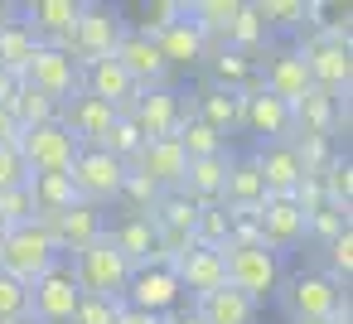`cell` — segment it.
I'll use <instances>...</instances> for the list:
<instances>
[{
  "instance_id": "cell-1",
  "label": "cell",
  "mask_w": 353,
  "mask_h": 324,
  "mask_svg": "<svg viewBox=\"0 0 353 324\" xmlns=\"http://www.w3.org/2000/svg\"><path fill=\"white\" fill-rule=\"evenodd\" d=\"M121 34H126L121 10H112V6H83V15H78L73 34H68V39H59L54 49H59V54H68V59L78 63V73H88L92 63H107V59L117 54V39H121Z\"/></svg>"
},
{
  "instance_id": "cell-2",
  "label": "cell",
  "mask_w": 353,
  "mask_h": 324,
  "mask_svg": "<svg viewBox=\"0 0 353 324\" xmlns=\"http://www.w3.org/2000/svg\"><path fill=\"white\" fill-rule=\"evenodd\" d=\"M68 266H73L78 295H92V300H121V295H126L131 261H126L107 237H97L92 247H83L78 256H68Z\"/></svg>"
},
{
  "instance_id": "cell-3",
  "label": "cell",
  "mask_w": 353,
  "mask_h": 324,
  "mask_svg": "<svg viewBox=\"0 0 353 324\" xmlns=\"http://www.w3.org/2000/svg\"><path fill=\"white\" fill-rule=\"evenodd\" d=\"M54 261H59V252H54L49 232L39 227V218L20 223V227H6V237H0V271L20 285H34Z\"/></svg>"
},
{
  "instance_id": "cell-4",
  "label": "cell",
  "mask_w": 353,
  "mask_h": 324,
  "mask_svg": "<svg viewBox=\"0 0 353 324\" xmlns=\"http://www.w3.org/2000/svg\"><path fill=\"white\" fill-rule=\"evenodd\" d=\"M223 281H228V290L247 295L252 305L271 300L281 285V256L266 247H223Z\"/></svg>"
},
{
  "instance_id": "cell-5",
  "label": "cell",
  "mask_w": 353,
  "mask_h": 324,
  "mask_svg": "<svg viewBox=\"0 0 353 324\" xmlns=\"http://www.w3.org/2000/svg\"><path fill=\"white\" fill-rule=\"evenodd\" d=\"M68 174H73L78 199H83V203H92V208H102V203H117V199H121L126 165H121V160H112V155H107V150H97V145H83Z\"/></svg>"
},
{
  "instance_id": "cell-6",
  "label": "cell",
  "mask_w": 353,
  "mask_h": 324,
  "mask_svg": "<svg viewBox=\"0 0 353 324\" xmlns=\"http://www.w3.org/2000/svg\"><path fill=\"white\" fill-rule=\"evenodd\" d=\"M39 227L49 232L54 252L68 261V256H78L83 247H92L97 237H107V213L92 208V203H73V208H63V213H44Z\"/></svg>"
},
{
  "instance_id": "cell-7",
  "label": "cell",
  "mask_w": 353,
  "mask_h": 324,
  "mask_svg": "<svg viewBox=\"0 0 353 324\" xmlns=\"http://www.w3.org/2000/svg\"><path fill=\"white\" fill-rule=\"evenodd\" d=\"M78 285H73V266L59 256L34 285H30V319L34 324H73V310H78Z\"/></svg>"
},
{
  "instance_id": "cell-8",
  "label": "cell",
  "mask_w": 353,
  "mask_h": 324,
  "mask_svg": "<svg viewBox=\"0 0 353 324\" xmlns=\"http://www.w3.org/2000/svg\"><path fill=\"white\" fill-rule=\"evenodd\" d=\"M78 150H83V145H78L59 121L34 126V131H25V136H20V160H25V170H30V174H63V170H73Z\"/></svg>"
},
{
  "instance_id": "cell-9",
  "label": "cell",
  "mask_w": 353,
  "mask_h": 324,
  "mask_svg": "<svg viewBox=\"0 0 353 324\" xmlns=\"http://www.w3.org/2000/svg\"><path fill=\"white\" fill-rule=\"evenodd\" d=\"M189 112H194V107H184L174 88H155V92H141V97L131 102L126 121L141 131V141H165V136L179 131V121H184Z\"/></svg>"
},
{
  "instance_id": "cell-10",
  "label": "cell",
  "mask_w": 353,
  "mask_h": 324,
  "mask_svg": "<svg viewBox=\"0 0 353 324\" xmlns=\"http://www.w3.org/2000/svg\"><path fill=\"white\" fill-rule=\"evenodd\" d=\"M179 300H184V290H179V281H174L170 266H141V271H131L126 295H121L126 310H145V314H160V319L174 314Z\"/></svg>"
},
{
  "instance_id": "cell-11",
  "label": "cell",
  "mask_w": 353,
  "mask_h": 324,
  "mask_svg": "<svg viewBox=\"0 0 353 324\" xmlns=\"http://www.w3.org/2000/svg\"><path fill=\"white\" fill-rule=\"evenodd\" d=\"M25 83H30L34 92L54 97L59 107H63L73 92H83V73H78V63H73L68 54H59L54 44H39V49H34V59H30V68H25Z\"/></svg>"
},
{
  "instance_id": "cell-12",
  "label": "cell",
  "mask_w": 353,
  "mask_h": 324,
  "mask_svg": "<svg viewBox=\"0 0 353 324\" xmlns=\"http://www.w3.org/2000/svg\"><path fill=\"white\" fill-rule=\"evenodd\" d=\"M300 54H305L310 83H314L319 92L348 97V83H353V54H348V44H329V39L314 34L310 44H300Z\"/></svg>"
},
{
  "instance_id": "cell-13",
  "label": "cell",
  "mask_w": 353,
  "mask_h": 324,
  "mask_svg": "<svg viewBox=\"0 0 353 324\" xmlns=\"http://www.w3.org/2000/svg\"><path fill=\"white\" fill-rule=\"evenodd\" d=\"M121 112L117 107H107V102H97V97H88V92H73L63 107H59V126L78 141V145H97L107 131H112V121H117Z\"/></svg>"
},
{
  "instance_id": "cell-14",
  "label": "cell",
  "mask_w": 353,
  "mask_h": 324,
  "mask_svg": "<svg viewBox=\"0 0 353 324\" xmlns=\"http://www.w3.org/2000/svg\"><path fill=\"white\" fill-rule=\"evenodd\" d=\"M126 170H136V174H145L160 194H174L179 184H184V170H189V160H184V150H179V141L174 136H165V141H145L141 150H136V160L126 165Z\"/></svg>"
},
{
  "instance_id": "cell-15",
  "label": "cell",
  "mask_w": 353,
  "mask_h": 324,
  "mask_svg": "<svg viewBox=\"0 0 353 324\" xmlns=\"http://www.w3.org/2000/svg\"><path fill=\"white\" fill-rule=\"evenodd\" d=\"M112 59L126 68V78H131L141 92H155V88H165V78H170V68H165L155 39H141V34H131V30L117 39V54H112Z\"/></svg>"
},
{
  "instance_id": "cell-16",
  "label": "cell",
  "mask_w": 353,
  "mask_h": 324,
  "mask_svg": "<svg viewBox=\"0 0 353 324\" xmlns=\"http://www.w3.org/2000/svg\"><path fill=\"white\" fill-rule=\"evenodd\" d=\"M256 227H261V247L266 252H285V247H295V242H305V213L290 203V199H261L256 203Z\"/></svg>"
},
{
  "instance_id": "cell-17",
  "label": "cell",
  "mask_w": 353,
  "mask_h": 324,
  "mask_svg": "<svg viewBox=\"0 0 353 324\" xmlns=\"http://www.w3.org/2000/svg\"><path fill=\"white\" fill-rule=\"evenodd\" d=\"M339 300H343V290H339L329 276H314V271H310V276H295L290 290H285V305H290L295 324H300V319H329Z\"/></svg>"
},
{
  "instance_id": "cell-18",
  "label": "cell",
  "mask_w": 353,
  "mask_h": 324,
  "mask_svg": "<svg viewBox=\"0 0 353 324\" xmlns=\"http://www.w3.org/2000/svg\"><path fill=\"white\" fill-rule=\"evenodd\" d=\"M20 15H25V25H30V34L39 44H59V39L73 34L78 15H83V0H34V6H25Z\"/></svg>"
},
{
  "instance_id": "cell-19",
  "label": "cell",
  "mask_w": 353,
  "mask_h": 324,
  "mask_svg": "<svg viewBox=\"0 0 353 324\" xmlns=\"http://www.w3.org/2000/svg\"><path fill=\"white\" fill-rule=\"evenodd\" d=\"M261 88L276 97V102H285V107H295L314 83H310V68H305V54L300 49H285V54H276L271 63H266V73H261Z\"/></svg>"
},
{
  "instance_id": "cell-20",
  "label": "cell",
  "mask_w": 353,
  "mask_h": 324,
  "mask_svg": "<svg viewBox=\"0 0 353 324\" xmlns=\"http://www.w3.org/2000/svg\"><path fill=\"white\" fill-rule=\"evenodd\" d=\"M256 170H261V189L266 199H290V189L300 184V160H295V145L290 141H271L256 150Z\"/></svg>"
},
{
  "instance_id": "cell-21",
  "label": "cell",
  "mask_w": 353,
  "mask_h": 324,
  "mask_svg": "<svg viewBox=\"0 0 353 324\" xmlns=\"http://www.w3.org/2000/svg\"><path fill=\"white\" fill-rule=\"evenodd\" d=\"M83 92H88V97H97V102H107V107H117L121 117H126V112H131V102L141 97V88L126 78V68H121L117 59L92 63V68L83 73Z\"/></svg>"
},
{
  "instance_id": "cell-22",
  "label": "cell",
  "mask_w": 353,
  "mask_h": 324,
  "mask_svg": "<svg viewBox=\"0 0 353 324\" xmlns=\"http://www.w3.org/2000/svg\"><path fill=\"white\" fill-rule=\"evenodd\" d=\"M107 242L131 261V271L155 266V223H150V218H131V213H121L117 223H107Z\"/></svg>"
},
{
  "instance_id": "cell-23",
  "label": "cell",
  "mask_w": 353,
  "mask_h": 324,
  "mask_svg": "<svg viewBox=\"0 0 353 324\" xmlns=\"http://www.w3.org/2000/svg\"><path fill=\"white\" fill-rule=\"evenodd\" d=\"M170 271H174L179 290H189L194 300H199V295H213V290L228 285V281H223V252H213V247H194V252L179 256Z\"/></svg>"
},
{
  "instance_id": "cell-24",
  "label": "cell",
  "mask_w": 353,
  "mask_h": 324,
  "mask_svg": "<svg viewBox=\"0 0 353 324\" xmlns=\"http://www.w3.org/2000/svg\"><path fill=\"white\" fill-rule=\"evenodd\" d=\"M228 170H232V155H228V150H218V155H208V160H189L179 194H189L199 208H208V203H218V194H223V184H228Z\"/></svg>"
},
{
  "instance_id": "cell-25",
  "label": "cell",
  "mask_w": 353,
  "mask_h": 324,
  "mask_svg": "<svg viewBox=\"0 0 353 324\" xmlns=\"http://www.w3.org/2000/svg\"><path fill=\"white\" fill-rule=\"evenodd\" d=\"M266 199V189H261V170H256V155H247V160H232V170H228V184H223V194H218V208H228V213H256V203Z\"/></svg>"
},
{
  "instance_id": "cell-26",
  "label": "cell",
  "mask_w": 353,
  "mask_h": 324,
  "mask_svg": "<svg viewBox=\"0 0 353 324\" xmlns=\"http://www.w3.org/2000/svg\"><path fill=\"white\" fill-rule=\"evenodd\" d=\"M242 126H247L252 136H261L266 145H271V141H285V131H290V107L276 102L271 92H256V97L242 102Z\"/></svg>"
},
{
  "instance_id": "cell-27",
  "label": "cell",
  "mask_w": 353,
  "mask_h": 324,
  "mask_svg": "<svg viewBox=\"0 0 353 324\" xmlns=\"http://www.w3.org/2000/svg\"><path fill=\"white\" fill-rule=\"evenodd\" d=\"M155 49H160L165 68H194L199 59H208V39H203L189 20H174V25L155 39Z\"/></svg>"
},
{
  "instance_id": "cell-28",
  "label": "cell",
  "mask_w": 353,
  "mask_h": 324,
  "mask_svg": "<svg viewBox=\"0 0 353 324\" xmlns=\"http://www.w3.org/2000/svg\"><path fill=\"white\" fill-rule=\"evenodd\" d=\"M194 314L203 319V324H252L256 319V305L247 300V295H237V290H213V295H199L194 300Z\"/></svg>"
},
{
  "instance_id": "cell-29",
  "label": "cell",
  "mask_w": 353,
  "mask_h": 324,
  "mask_svg": "<svg viewBox=\"0 0 353 324\" xmlns=\"http://www.w3.org/2000/svg\"><path fill=\"white\" fill-rule=\"evenodd\" d=\"M334 102H339V97L310 88V92L290 107V131H300V136H324V141H329V131H334Z\"/></svg>"
},
{
  "instance_id": "cell-30",
  "label": "cell",
  "mask_w": 353,
  "mask_h": 324,
  "mask_svg": "<svg viewBox=\"0 0 353 324\" xmlns=\"http://www.w3.org/2000/svg\"><path fill=\"white\" fill-rule=\"evenodd\" d=\"M34 49H39V39L30 34V25H25V20H10L6 30H0V68L15 73L20 83H25V68H30Z\"/></svg>"
},
{
  "instance_id": "cell-31",
  "label": "cell",
  "mask_w": 353,
  "mask_h": 324,
  "mask_svg": "<svg viewBox=\"0 0 353 324\" xmlns=\"http://www.w3.org/2000/svg\"><path fill=\"white\" fill-rule=\"evenodd\" d=\"M30 194H34L39 218H44V213H63V208L83 203V199H78V189H73V174H68V170H63V174H30Z\"/></svg>"
},
{
  "instance_id": "cell-32",
  "label": "cell",
  "mask_w": 353,
  "mask_h": 324,
  "mask_svg": "<svg viewBox=\"0 0 353 324\" xmlns=\"http://www.w3.org/2000/svg\"><path fill=\"white\" fill-rule=\"evenodd\" d=\"M131 15H136L131 34H141V39H160L174 20H184V0H141V6H131Z\"/></svg>"
},
{
  "instance_id": "cell-33",
  "label": "cell",
  "mask_w": 353,
  "mask_h": 324,
  "mask_svg": "<svg viewBox=\"0 0 353 324\" xmlns=\"http://www.w3.org/2000/svg\"><path fill=\"white\" fill-rule=\"evenodd\" d=\"M194 117H199L203 126H213L218 136H228L232 126H242V102H237L232 92H223V88H208V92L199 97Z\"/></svg>"
},
{
  "instance_id": "cell-34",
  "label": "cell",
  "mask_w": 353,
  "mask_h": 324,
  "mask_svg": "<svg viewBox=\"0 0 353 324\" xmlns=\"http://www.w3.org/2000/svg\"><path fill=\"white\" fill-rule=\"evenodd\" d=\"M10 112H15L20 131H34V126H49V121L59 117V102H54V97H44V92H34L30 83H20V88H15V102H10Z\"/></svg>"
},
{
  "instance_id": "cell-35",
  "label": "cell",
  "mask_w": 353,
  "mask_h": 324,
  "mask_svg": "<svg viewBox=\"0 0 353 324\" xmlns=\"http://www.w3.org/2000/svg\"><path fill=\"white\" fill-rule=\"evenodd\" d=\"M174 141H179V150H184V160H208V155H218V150H223V136H218L213 126H203L194 112L179 121Z\"/></svg>"
},
{
  "instance_id": "cell-36",
  "label": "cell",
  "mask_w": 353,
  "mask_h": 324,
  "mask_svg": "<svg viewBox=\"0 0 353 324\" xmlns=\"http://www.w3.org/2000/svg\"><path fill=\"white\" fill-rule=\"evenodd\" d=\"M319 189H324V203H334V208L353 203V165H348V155H334L319 170Z\"/></svg>"
},
{
  "instance_id": "cell-37",
  "label": "cell",
  "mask_w": 353,
  "mask_h": 324,
  "mask_svg": "<svg viewBox=\"0 0 353 324\" xmlns=\"http://www.w3.org/2000/svg\"><path fill=\"white\" fill-rule=\"evenodd\" d=\"M228 227H232V213L218 208V203H208V208H199V218H194V242L223 252V247H228Z\"/></svg>"
},
{
  "instance_id": "cell-38",
  "label": "cell",
  "mask_w": 353,
  "mask_h": 324,
  "mask_svg": "<svg viewBox=\"0 0 353 324\" xmlns=\"http://www.w3.org/2000/svg\"><path fill=\"white\" fill-rule=\"evenodd\" d=\"M266 39V25L256 20V10L252 6H242L237 10V20H232V30H228V39H223V49H237V54H256V44Z\"/></svg>"
},
{
  "instance_id": "cell-39",
  "label": "cell",
  "mask_w": 353,
  "mask_h": 324,
  "mask_svg": "<svg viewBox=\"0 0 353 324\" xmlns=\"http://www.w3.org/2000/svg\"><path fill=\"white\" fill-rule=\"evenodd\" d=\"M252 73H256V68H252L247 54H237V49H218V54H213V78H218L223 92H237Z\"/></svg>"
},
{
  "instance_id": "cell-40",
  "label": "cell",
  "mask_w": 353,
  "mask_h": 324,
  "mask_svg": "<svg viewBox=\"0 0 353 324\" xmlns=\"http://www.w3.org/2000/svg\"><path fill=\"white\" fill-rule=\"evenodd\" d=\"M141 145H145V141H141V131H136L126 117H117V121H112V131L97 141V150H107V155H112V160H121V165H131Z\"/></svg>"
},
{
  "instance_id": "cell-41",
  "label": "cell",
  "mask_w": 353,
  "mask_h": 324,
  "mask_svg": "<svg viewBox=\"0 0 353 324\" xmlns=\"http://www.w3.org/2000/svg\"><path fill=\"white\" fill-rule=\"evenodd\" d=\"M256 20L266 25V30H295V25H305V0H256Z\"/></svg>"
},
{
  "instance_id": "cell-42",
  "label": "cell",
  "mask_w": 353,
  "mask_h": 324,
  "mask_svg": "<svg viewBox=\"0 0 353 324\" xmlns=\"http://www.w3.org/2000/svg\"><path fill=\"white\" fill-rule=\"evenodd\" d=\"M39 208H34V194L30 184L20 189H0V227H20V223H34Z\"/></svg>"
},
{
  "instance_id": "cell-43",
  "label": "cell",
  "mask_w": 353,
  "mask_h": 324,
  "mask_svg": "<svg viewBox=\"0 0 353 324\" xmlns=\"http://www.w3.org/2000/svg\"><path fill=\"white\" fill-rule=\"evenodd\" d=\"M343 232H348V208L324 203L319 213H310V218H305V237H319L324 247H329L334 237H343Z\"/></svg>"
},
{
  "instance_id": "cell-44",
  "label": "cell",
  "mask_w": 353,
  "mask_h": 324,
  "mask_svg": "<svg viewBox=\"0 0 353 324\" xmlns=\"http://www.w3.org/2000/svg\"><path fill=\"white\" fill-rule=\"evenodd\" d=\"M20 319H30V285L0 271V324H20Z\"/></svg>"
},
{
  "instance_id": "cell-45",
  "label": "cell",
  "mask_w": 353,
  "mask_h": 324,
  "mask_svg": "<svg viewBox=\"0 0 353 324\" xmlns=\"http://www.w3.org/2000/svg\"><path fill=\"white\" fill-rule=\"evenodd\" d=\"M324 252H329V281L343 290V285H348V276H353V227H348L343 237H334Z\"/></svg>"
},
{
  "instance_id": "cell-46",
  "label": "cell",
  "mask_w": 353,
  "mask_h": 324,
  "mask_svg": "<svg viewBox=\"0 0 353 324\" xmlns=\"http://www.w3.org/2000/svg\"><path fill=\"white\" fill-rule=\"evenodd\" d=\"M290 145H295V160H300L305 174H319V170L334 160V150H329L324 136H300V141H290Z\"/></svg>"
},
{
  "instance_id": "cell-47",
  "label": "cell",
  "mask_w": 353,
  "mask_h": 324,
  "mask_svg": "<svg viewBox=\"0 0 353 324\" xmlns=\"http://www.w3.org/2000/svg\"><path fill=\"white\" fill-rule=\"evenodd\" d=\"M117 314H121V300H92V295H83L78 310H73V324H117Z\"/></svg>"
},
{
  "instance_id": "cell-48",
  "label": "cell",
  "mask_w": 353,
  "mask_h": 324,
  "mask_svg": "<svg viewBox=\"0 0 353 324\" xmlns=\"http://www.w3.org/2000/svg\"><path fill=\"white\" fill-rule=\"evenodd\" d=\"M290 203L310 218V213H319L324 208V189H319V174H300V184L290 189Z\"/></svg>"
},
{
  "instance_id": "cell-49",
  "label": "cell",
  "mask_w": 353,
  "mask_h": 324,
  "mask_svg": "<svg viewBox=\"0 0 353 324\" xmlns=\"http://www.w3.org/2000/svg\"><path fill=\"white\" fill-rule=\"evenodd\" d=\"M20 184H30V170H25L20 150L15 145H0V189H20Z\"/></svg>"
},
{
  "instance_id": "cell-50",
  "label": "cell",
  "mask_w": 353,
  "mask_h": 324,
  "mask_svg": "<svg viewBox=\"0 0 353 324\" xmlns=\"http://www.w3.org/2000/svg\"><path fill=\"white\" fill-rule=\"evenodd\" d=\"M20 136H25V131H20L15 112H10V107H0V145H15V150H20Z\"/></svg>"
},
{
  "instance_id": "cell-51",
  "label": "cell",
  "mask_w": 353,
  "mask_h": 324,
  "mask_svg": "<svg viewBox=\"0 0 353 324\" xmlns=\"http://www.w3.org/2000/svg\"><path fill=\"white\" fill-rule=\"evenodd\" d=\"M117 324H165V319H160V314H145V310H126V305H121Z\"/></svg>"
},
{
  "instance_id": "cell-52",
  "label": "cell",
  "mask_w": 353,
  "mask_h": 324,
  "mask_svg": "<svg viewBox=\"0 0 353 324\" xmlns=\"http://www.w3.org/2000/svg\"><path fill=\"white\" fill-rule=\"evenodd\" d=\"M15 88H20V78L0 68V107H10V102H15Z\"/></svg>"
},
{
  "instance_id": "cell-53",
  "label": "cell",
  "mask_w": 353,
  "mask_h": 324,
  "mask_svg": "<svg viewBox=\"0 0 353 324\" xmlns=\"http://www.w3.org/2000/svg\"><path fill=\"white\" fill-rule=\"evenodd\" d=\"M165 324H203L194 310H174V314H165Z\"/></svg>"
},
{
  "instance_id": "cell-54",
  "label": "cell",
  "mask_w": 353,
  "mask_h": 324,
  "mask_svg": "<svg viewBox=\"0 0 353 324\" xmlns=\"http://www.w3.org/2000/svg\"><path fill=\"white\" fill-rule=\"evenodd\" d=\"M10 25V6H0V30H6Z\"/></svg>"
},
{
  "instance_id": "cell-55",
  "label": "cell",
  "mask_w": 353,
  "mask_h": 324,
  "mask_svg": "<svg viewBox=\"0 0 353 324\" xmlns=\"http://www.w3.org/2000/svg\"><path fill=\"white\" fill-rule=\"evenodd\" d=\"M300 324H329V319H300Z\"/></svg>"
},
{
  "instance_id": "cell-56",
  "label": "cell",
  "mask_w": 353,
  "mask_h": 324,
  "mask_svg": "<svg viewBox=\"0 0 353 324\" xmlns=\"http://www.w3.org/2000/svg\"><path fill=\"white\" fill-rule=\"evenodd\" d=\"M20 324H34V319H20Z\"/></svg>"
},
{
  "instance_id": "cell-57",
  "label": "cell",
  "mask_w": 353,
  "mask_h": 324,
  "mask_svg": "<svg viewBox=\"0 0 353 324\" xmlns=\"http://www.w3.org/2000/svg\"><path fill=\"white\" fill-rule=\"evenodd\" d=\"M0 237H6V227H0Z\"/></svg>"
}]
</instances>
